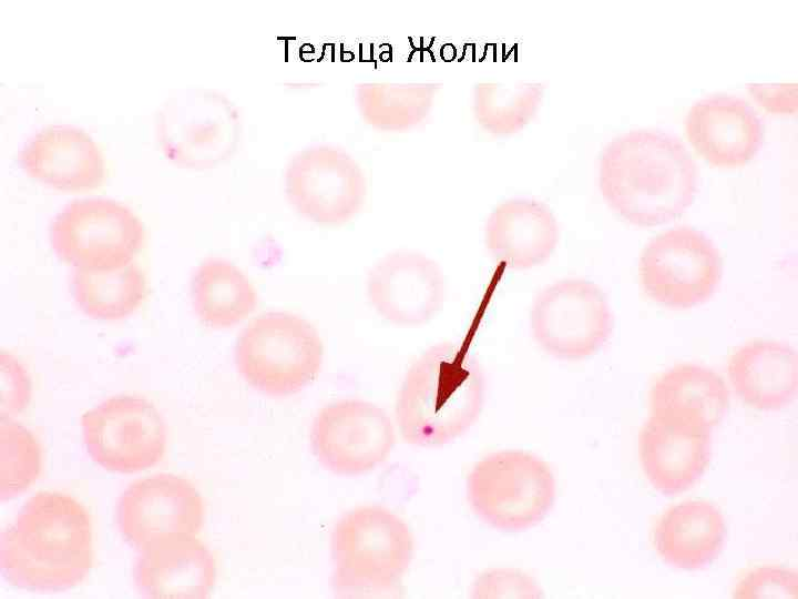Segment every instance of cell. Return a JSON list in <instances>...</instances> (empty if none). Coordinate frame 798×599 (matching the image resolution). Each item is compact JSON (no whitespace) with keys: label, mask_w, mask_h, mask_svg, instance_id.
I'll return each mask as SVG.
<instances>
[{"label":"cell","mask_w":798,"mask_h":599,"mask_svg":"<svg viewBox=\"0 0 798 599\" xmlns=\"http://www.w3.org/2000/svg\"><path fill=\"white\" fill-rule=\"evenodd\" d=\"M93 561L91 514L70 494L35 493L0 534L2 577L19 589H72L85 581Z\"/></svg>","instance_id":"1"},{"label":"cell","mask_w":798,"mask_h":599,"mask_svg":"<svg viewBox=\"0 0 798 599\" xmlns=\"http://www.w3.org/2000/svg\"><path fill=\"white\" fill-rule=\"evenodd\" d=\"M598 186L606 204L628 223L663 225L692 205L697 165L676 135L655 129L631 130L604 146Z\"/></svg>","instance_id":"2"},{"label":"cell","mask_w":798,"mask_h":599,"mask_svg":"<svg viewBox=\"0 0 798 599\" xmlns=\"http://www.w3.org/2000/svg\"><path fill=\"white\" fill-rule=\"evenodd\" d=\"M485 393L481 364L463 342L426 349L408 368L395 414L401 437L421 447L442 446L479 419Z\"/></svg>","instance_id":"3"},{"label":"cell","mask_w":798,"mask_h":599,"mask_svg":"<svg viewBox=\"0 0 798 599\" xmlns=\"http://www.w3.org/2000/svg\"><path fill=\"white\" fill-rule=\"evenodd\" d=\"M235 365L254 389L286 397L300 392L320 373L324 347L305 318L272 312L252 319L235 346Z\"/></svg>","instance_id":"4"},{"label":"cell","mask_w":798,"mask_h":599,"mask_svg":"<svg viewBox=\"0 0 798 599\" xmlns=\"http://www.w3.org/2000/svg\"><path fill=\"white\" fill-rule=\"evenodd\" d=\"M466 493L480 520L494 529L516 532L544 519L555 499L556 481L541 457L503 449L488 454L472 466Z\"/></svg>","instance_id":"5"},{"label":"cell","mask_w":798,"mask_h":599,"mask_svg":"<svg viewBox=\"0 0 798 599\" xmlns=\"http://www.w3.org/2000/svg\"><path fill=\"white\" fill-rule=\"evenodd\" d=\"M145 227L127 205L109 199L74 200L52 220L55 256L73 270L125 266L145 245Z\"/></svg>","instance_id":"6"},{"label":"cell","mask_w":798,"mask_h":599,"mask_svg":"<svg viewBox=\"0 0 798 599\" xmlns=\"http://www.w3.org/2000/svg\"><path fill=\"white\" fill-rule=\"evenodd\" d=\"M155 133L168 161L178 167L208 170L235 154L242 122L237 108L224 94L190 89L158 110Z\"/></svg>","instance_id":"7"},{"label":"cell","mask_w":798,"mask_h":599,"mask_svg":"<svg viewBox=\"0 0 798 599\" xmlns=\"http://www.w3.org/2000/svg\"><path fill=\"white\" fill-rule=\"evenodd\" d=\"M82 439L91 459L105 470L136 474L162 461L167 448L166 422L141 395H115L81 415Z\"/></svg>","instance_id":"8"},{"label":"cell","mask_w":798,"mask_h":599,"mask_svg":"<svg viewBox=\"0 0 798 599\" xmlns=\"http://www.w3.org/2000/svg\"><path fill=\"white\" fill-rule=\"evenodd\" d=\"M722 256L703 232L676 226L654 236L638 262L644 293L672 309H687L707 302L722 277Z\"/></svg>","instance_id":"9"},{"label":"cell","mask_w":798,"mask_h":599,"mask_svg":"<svg viewBox=\"0 0 798 599\" xmlns=\"http://www.w3.org/2000/svg\"><path fill=\"white\" fill-rule=\"evenodd\" d=\"M535 343L550 356L581 361L597 353L613 333L606 295L595 283L565 278L545 286L530 311Z\"/></svg>","instance_id":"10"},{"label":"cell","mask_w":798,"mask_h":599,"mask_svg":"<svg viewBox=\"0 0 798 599\" xmlns=\"http://www.w3.org/2000/svg\"><path fill=\"white\" fill-rule=\"evenodd\" d=\"M205 501L186 477L160 473L132 481L116 501L122 538L137 552L164 541L198 536Z\"/></svg>","instance_id":"11"},{"label":"cell","mask_w":798,"mask_h":599,"mask_svg":"<svg viewBox=\"0 0 798 599\" xmlns=\"http://www.w3.org/2000/svg\"><path fill=\"white\" fill-rule=\"evenodd\" d=\"M285 191L301 216L337 226L360 212L367 181L359 163L344 149L313 145L296 153L287 164Z\"/></svg>","instance_id":"12"},{"label":"cell","mask_w":798,"mask_h":599,"mask_svg":"<svg viewBox=\"0 0 798 599\" xmlns=\"http://www.w3.org/2000/svg\"><path fill=\"white\" fill-rule=\"evenodd\" d=\"M309 437L318 463L341 476L374 470L388 458L396 443L395 426L386 410L359 398L321 407Z\"/></svg>","instance_id":"13"},{"label":"cell","mask_w":798,"mask_h":599,"mask_svg":"<svg viewBox=\"0 0 798 599\" xmlns=\"http://www.w3.org/2000/svg\"><path fill=\"white\" fill-rule=\"evenodd\" d=\"M336 568L383 582H399L413 555V536L407 522L380 505H366L344 514L330 536Z\"/></svg>","instance_id":"14"},{"label":"cell","mask_w":798,"mask_h":599,"mask_svg":"<svg viewBox=\"0 0 798 599\" xmlns=\"http://www.w3.org/2000/svg\"><path fill=\"white\" fill-rule=\"evenodd\" d=\"M367 296L374 309L400 327L429 323L446 301V280L439 264L415 251L383 256L367 277Z\"/></svg>","instance_id":"15"},{"label":"cell","mask_w":798,"mask_h":599,"mask_svg":"<svg viewBox=\"0 0 798 599\" xmlns=\"http://www.w3.org/2000/svg\"><path fill=\"white\" fill-rule=\"evenodd\" d=\"M712 430L649 414L637 437L640 461L649 484L664 495L692 488L709 464Z\"/></svg>","instance_id":"16"},{"label":"cell","mask_w":798,"mask_h":599,"mask_svg":"<svg viewBox=\"0 0 798 599\" xmlns=\"http://www.w3.org/2000/svg\"><path fill=\"white\" fill-rule=\"evenodd\" d=\"M18 160L30 179L60 192L98 190L106 177L98 143L83 129L69 124L37 132L21 148Z\"/></svg>","instance_id":"17"},{"label":"cell","mask_w":798,"mask_h":599,"mask_svg":"<svg viewBox=\"0 0 798 599\" xmlns=\"http://www.w3.org/2000/svg\"><path fill=\"white\" fill-rule=\"evenodd\" d=\"M685 132L695 151L717 167L747 164L763 142V123L756 111L732 94H709L693 103Z\"/></svg>","instance_id":"18"},{"label":"cell","mask_w":798,"mask_h":599,"mask_svg":"<svg viewBox=\"0 0 798 599\" xmlns=\"http://www.w3.org/2000/svg\"><path fill=\"white\" fill-rule=\"evenodd\" d=\"M132 576L144 598L203 599L215 587L217 567L203 540L183 537L139 551Z\"/></svg>","instance_id":"19"},{"label":"cell","mask_w":798,"mask_h":599,"mask_svg":"<svg viewBox=\"0 0 798 599\" xmlns=\"http://www.w3.org/2000/svg\"><path fill=\"white\" fill-rule=\"evenodd\" d=\"M555 216L544 203L525 197L507 200L489 214L484 244L491 257L509 270L543 264L559 243Z\"/></svg>","instance_id":"20"},{"label":"cell","mask_w":798,"mask_h":599,"mask_svg":"<svg viewBox=\"0 0 798 599\" xmlns=\"http://www.w3.org/2000/svg\"><path fill=\"white\" fill-rule=\"evenodd\" d=\"M727 376L737 397L758 410H780L798 393V354L780 341H750L727 361Z\"/></svg>","instance_id":"21"},{"label":"cell","mask_w":798,"mask_h":599,"mask_svg":"<svg viewBox=\"0 0 798 599\" xmlns=\"http://www.w3.org/2000/svg\"><path fill=\"white\" fill-rule=\"evenodd\" d=\"M725 535V516L718 506L708 500H685L656 519L652 544L671 567L699 570L719 556Z\"/></svg>","instance_id":"22"},{"label":"cell","mask_w":798,"mask_h":599,"mask_svg":"<svg viewBox=\"0 0 798 599\" xmlns=\"http://www.w3.org/2000/svg\"><path fill=\"white\" fill-rule=\"evenodd\" d=\"M729 405L725 379L714 369L681 363L664 370L648 393L649 414L686 420L713 429Z\"/></svg>","instance_id":"23"},{"label":"cell","mask_w":798,"mask_h":599,"mask_svg":"<svg viewBox=\"0 0 798 599\" xmlns=\"http://www.w3.org/2000/svg\"><path fill=\"white\" fill-rule=\"evenodd\" d=\"M191 300L196 317L214 329L233 327L256 308L258 298L253 283L232 262L209 257L194 271Z\"/></svg>","instance_id":"24"},{"label":"cell","mask_w":798,"mask_h":599,"mask_svg":"<svg viewBox=\"0 0 798 599\" xmlns=\"http://www.w3.org/2000/svg\"><path fill=\"white\" fill-rule=\"evenodd\" d=\"M70 290L76 307L85 316L116 322L143 305L147 281L142 267L132 262L112 270H73Z\"/></svg>","instance_id":"25"},{"label":"cell","mask_w":798,"mask_h":599,"mask_svg":"<svg viewBox=\"0 0 798 599\" xmlns=\"http://www.w3.org/2000/svg\"><path fill=\"white\" fill-rule=\"evenodd\" d=\"M439 90V83L364 82L355 88V101L368 125L400 132L428 118Z\"/></svg>","instance_id":"26"},{"label":"cell","mask_w":798,"mask_h":599,"mask_svg":"<svg viewBox=\"0 0 798 599\" xmlns=\"http://www.w3.org/2000/svg\"><path fill=\"white\" fill-rule=\"evenodd\" d=\"M543 95L544 87L538 82H479L472 90L473 115L488 133L512 135L533 120Z\"/></svg>","instance_id":"27"},{"label":"cell","mask_w":798,"mask_h":599,"mask_svg":"<svg viewBox=\"0 0 798 599\" xmlns=\"http://www.w3.org/2000/svg\"><path fill=\"white\" fill-rule=\"evenodd\" d=\"M43 449L34 433L13 419L0 423V501L25 493L40 477Z\"/></svg>","instance_id":"28"},{"label":"cell","mask_w":798,"mask_h":599,"mask_svg":"<svg viewBox=\"0 0 798 599\" xmlns=\"http://www.w3.org/2000/svg\"><path fill=\"white\" fill-rule=\"evenodd\" d=\"M737 599H796L798 570L780 565H763L740 575L734 586Z\"/></svg>","instance_id":"29"},{"label":"cell","mask_w":798,"mask_h":599,"mask_svg":"<svg viewBox=\"0 0 798 599\" xmlns=\"http://www.w3.org/2000/svg\"><path fill=\"white\" fill-rule=\"evenodd\" d=\"M469 596L473 599H538L543 590L534 577L510 567L490 568L472 581Z\"/></svg>","instance_id":"30"},{"label":"cell","mask_w":798,"mask_h":599,"mask_svg":"<svg viewBox=\"0 0 798 599\" xmlns=\"http://www.w3.org/2000/svg\"><path fill=\"white\" fill-rule=\"evenodd\" d=\"M0 417L13 419L30 406L32 399V378L24 363L13 353H0Z\"/></svg>","instance_id":"31"},{"label":"cell","mask_w":798,"mask_h":599,"mask_svg":"<svg viewBox=\"0 0 798 599\" xmlns=\"http://www.w3.org/2000/svg\"><path fill=\"white\" fill-rule=\"evenodd\" d=\"M331 587L335 597L342 599L398 598L400 595L399 582H383L336 567Z\"/></svg>","instance_id":"32"},{"label":"cell","mask_w":798,"mask_h":599,"mask_svg":"<svg viewBox=\"0 0 798 599\" xmlns=\"http://www.w3.org/2000/svg\"><path fill=\"white\" fill-rule=\"evenodd\" d=\"M751 99L767 112L794 115L798 110L797 83H747Z\"/></svg>","instance_id":"33"}]
</instances>
